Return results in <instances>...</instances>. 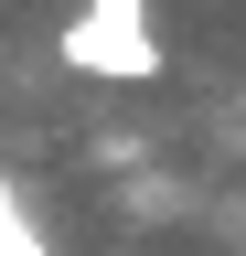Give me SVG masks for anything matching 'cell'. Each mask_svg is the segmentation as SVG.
I'll return each instance as SVG.
<instances>
[{"label": "cell", "mask_w": 246, "mask_h": 256, "mask_svg": "<svg viewBox=\"0 0 246 256\" xmlns=\"http://www.w3.org/2000/svg\"><path fill=\"white\" fill-rule=\"evenodd\" d=\"M54 54H65V75L150 86V75H161V22H150V0H86V11L54 32Z\"/></svg>", "instance_id": "6da1fadb"}, {"label": "cell", "mask_w": 246, "mask_h": 256, "mask_svg": "<svg viewBox=\"0 0 246 256\" xmlns=\"http://www.w3.org/2000/svg\"><path fill=\"white\" fill-rule=\"evenodd\" d=\"M0 256H54V246H43V224L22 214V182H11V171H0Z\"/></svg>", "instance_id": "7a4b0ae2"}]
</instances>
